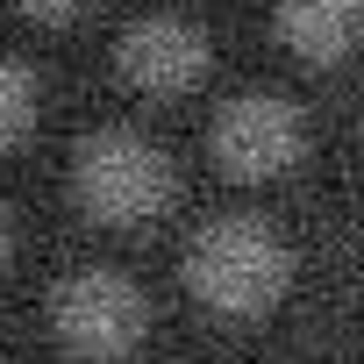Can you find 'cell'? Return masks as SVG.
Instances as JSON below:
<instances>
[{"mask_svg":"<svg viewBox=\"0 0 364 364\" xmlns=\"http://www.w3.org/2000/svg\"><path fill=\"white\" fill-rule=\"evenodd\" d=\"M286 272H293L286 236L272 222H257V215H222V222H208L186 243V286H193V300L215 307V314H229V321L264 314L286 293Z\"/></svg>","mask_w":364,"mask_h":364,"instance_id":"1","label":"cell"},{"mask_svg":"<svg viewBox=\"0 0 364 364\" xmlns=\"http://www.w3.org/2000/svg\"><path fill=\"white\" fill-rule=\"evenodd\" d=\"M72 193H79L86 222H100V229H150V222L178 200V171H171V157H164L150 136L107 129V136H93V143L79 150Z\"/></svg>","mask_w":364,"mask_h":364,"instance_id":"2","label":"cell"},{"mask_svg":"<svg viewBox=\"0 0 364 364\" xmlns=\"http://www.w3.org/2000/svg\"><path fill=\"white\" fill-rule=\"evenodd\" d=\"M50 328H58V343H65L72 357L114 364V357H129V350L143 343L150 300H143V286H136L129 272L86 264V272H72V279L50 293Z\"/></svg>","mask_w":364,"mask_h":364,"instance_id":"3","label":"cell"},{"mask_svg":"<svg viewBox=\"0 0 364 364\" xmlns=\"http://www.w3.org/2000/svg\"><path fill=\"white\" fill-rule=\"evenodd\" d=\"M307 150V122L286 93H236L215 114V157L229 178H286Z\"/></svg>","mask_w":364,"mask_h":364,"instance_id":"4","label":"cell"},{"mask_svg":"<svg viewBox=\"0 0 364 364\" xmlns=\"http://www.w3.org/2000/svg\"><path fill=\"white\" fill-rule=\"evenodd\" d=\"M114 65H122V86L143 100H186L208 79V36L178 15H150L122 36Z\"/></svg>","mask_w":364,"mask_h":364,"instance_id":"5","label":"cell"},{"mask_svg":"<svg viewBox=\"0 0 364 364\" xmlns=\"http://www.w3.org/2000/svg\"><path fill=\"white\" fill-rule=\"evenodd\" d=\"M279 36L307 65H336L364 43V0H279Z\"/></svg>","mask_w":364,"mask_h":364,"instance_id":"6","label":"cell"},{"mask_svg":"<svg viewBox=\"0 0 364 364\" xmlns=\"http://www.w3.org/2000/svg\"><path fill=\"white\" fill-rule=\"evenodd\" d=\"M36 107H43V86L29 65L0 58V150H15L29 129H36Z\"/></svg>","mask_w":364,"mask_h":364,"instance_id":"7","label":"cell"},{"mask_svg":"<svg viewBox=\"0 0 364 364\" xmlns=\"http://www.w3.org/2000/svg\"><path fill=\"white\" fill-rule=\"evenodd\" d=\"M15 8H22L36 29H65V22H79V15L93 8V0H15Z\"/></svg>","mask_w":364,"mask_h":364,"instance_id":"8","label":"cell"},{"mask_svg":"<svg viewBox=\"0 0 364 364\" xmlns=\"http://www.w3.org/2000/svg\"><path fill=\"white\" fill-rule=\"evenodd\" d=\"M8 257H15V222H8V208H0V272H8Z\"/></svg>","mask_w":364,"mask_h":364,"instance_id":"9","label":"cell"}]
</instances>
